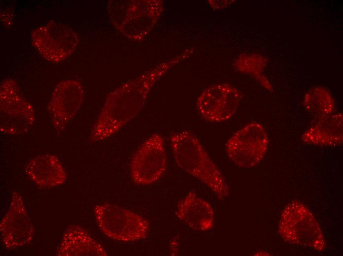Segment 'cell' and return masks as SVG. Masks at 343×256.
I'll list each match as a JSON object with an SVG mask.
<instances>
[{"instance_id": "8", "label": "cell", "mask_w": 343, "mask_h": 256, "mask_svg": "<svg viewBox=\"0 0 343 256\" xmlns=\"http://www.w3.org/2000/svg\"><path fill=\"white\" fill-rule=\"evenodd\" d=\"M166 166L163 138L158 133H154L142 143L134 155L131 162V177L137 185H151L160 178Z\"/></svg>"}, {"instance_id": "13", "label": "cell", "mask_w": 343, "mask_h": 256, "mask_svg": "<svg viewBox=\"0 0 343 256\" xmlns=\"http://www.w3.org/2000/svg\"><path fill=\"white\" fill-rule=\"evenodd\" d=\"M28 177L38 187L52 188L65 184L67 175L59 158L54 155L45 154L30 160L25 167Z\"/></svg>"}, {"instance_id": "14", "label": "cell", "mask_w": 343, "mask_h": 256, "mask_svg": "<svg viewBox=\"0 0 343 256\" xmlns=\"http://www.w3.org/2000/svg\"><path fill=\"white\" fill-rule=\"evenodd\" d=\"M60 256H106L103 247L81 226L72 224L64 231L57 249Z\"/></svg>"}, {"instance_id": "5", "label": "cell", "mask_w": 343, "mask_h": 256, "mask_svg": "<svg viewBox=\"0 0 343 256\" xmlns=\"http://www.w3.org/2000/svg\"><path fill=\"white\" fill-rule=\"evenodd\" d=\"M269 138L260 123L252 122L234 133L226 144L229 159L244 168L255 167L262 160L268 150Z\"/></svg>"}, {"instance_id": "1", "label": "cell", "mask_w": 343, "mask_h": 256, "mask_svg": "<svg viewBox=\"0 0 343 256\" xmlns=\"http://www.w3.org/2000/svg\"><path fill=\"white\" fill-rule=\"evenodd\" d=\"M159 76L154 73L142 77L111 93L94 123L90 141L106 139L131 121L141 109L149 89Z\"/></svg>"}, {"instance_id": "6", "label": "cell", "mask_w": 343, "mask_h": 256, "mask_svg": "<svg viewBox=\"0 0 343 256\" xmlns=\"http://www.w3.org/2000/svg\"><path fill=\"white\" fill-rule=\"evenodd\" d=\"M0 131L8 134L26 133L35 120L32 106L11 79H5L0 84Z\"/></svg>"}, {"instance_id": "4", "label": "cell", "mask_w": 343, "mask_h": 256, "mask_svg": "<svg viewBox=\"0 0 343 256\" xmlns=\"http://www.w3.org/2000/svg\"><path fill=\"white\" fill-rule=\"evenodd\" d=\"M97 224L106 236L113 240L131 242L146 238L149 222L138 214L119 205L103 203L96 206Z\"/></svg>"}, {"instance_id": "15", "label": "cell", "mask_w": 343, "mask_h": 256, "mask_svg": "<svg viewBox=\"0 0 343 256\" xmlns=\"http://www.w3.org/2000/svg\"><path fill=\"white\" fill-rule=\"evenodd\" d=\"M307 143L321 146H337L343 142V115L332 114L315 122L302 136Z\"/></svg>"}, {"instance_id": "2", "label": "cell", "mask_w": 343, "mask_h": 256, "mask_svg": "<svg viewBox=\"0 0 343 256\" xmlns=\"http://www.w3.org/2000/svg\"><path fill=\"white\" fill-rule=\"evenodd\" d=\"M172 152L177 165L205 185L221 200L229 194V187L221 170L196 136L189 130L172 134Z\"/></svg>"}, {"instance_id": "11", "label": "cell", "mask_w": 343, "mask_h": 256, "mask_svg": "<svg viewBox=\"0 0 343 256\" xmlns=\"http://www.w3.org/2000/svg\"><path fill=\"white\" fill-rule=\"evenodd\" d=\"M84 100L83 87L75 80H66L55 86L48 104L52 125L57 131L64 130L80 108Z\"/></svg>"}, {"instance_id": "7", "label": "cell", "mask_w": 343, "mask_h": 256, "mask_svg": "<svg viewBox=\"0 0 343 256\" xmlns=\"http://www.w3.org/2000/svg\"><path fill=\"white\" fill-rule=\"evenodd\" d=\"M33 46L47 61L58 63L67 59L78 43L76 32L69 27L51 20L31 33Z\"/></svg>"}, {"instance_id": "10", "label": "cell", "mask_w": 343, "mask_h": 256, "mask_svg": "<svg viewBox=\"0 0 343 256\" xmlns=\"http://www.w3.org/2000/svg\"><path fill=\"white\" fill-rule=\"evenodd\" d=\"M240 96L238 91L225 83L209 87L199 96L197 110L203 118L213 123H221L235 114Z\"/></svg>"}, {"instance_id": "3", "label": "cell", "mask_w": 343, "mask_h": 256, "mask_svg": "<svg viewBox=\"0 0 343 256\" xmlns=\"http://www.w3.org/2000/svg\"><path fill=\"white\" fill-rule=\"evenodd\" d=\"M278 231L289 243L310 247L319 252L325 248L319 224L311 212L299 201L289 203L283 210Z\"/></svg>"}, {"instance_id": "16", "label": "cell", "mask_w": 343, "mask_h": 256, "mask_svg": "<svg viewBox=\"0 0 343 256\" xmlns=\"http://www.w3.org/2000/svg\"><path fill=\"white\" fill-rule=\"evenodd\" d=\"M305 106L316 122L333 114L334 101L326 89L317 87L312 89L307 95Z\"/></svg>"}, {"instance_id": "9", "label": "cell", "mask_w": 343, "mask_h": 256, "mask_svg": "<svg viewBox=\"0 0 343 256\" xmlns=\"http://www.w3.org/2000/svg\"><path fill=\"white\" fill-rule=\"evenodd\" d=\"M2 243L8 250L30 244L34 236V228L22 196L17 192L12 193L9 208L0 222Z\"/></svg>"}, {"instance_id": "12", "label": "cell", "mask_w": 343, "mask_h": 256, "mask_svg": "<svg viewBox=\"0 0 343 256\" xmlns=\"http://www.w3.org/2000/svg\"><path fill=\"white\" fill-rule=\"evenodd\" d=\"M175 214L187 226L196 231H207L213 226L214 214L211 205L192 192L179 201Z\"/></svg>"}]
</instances>
